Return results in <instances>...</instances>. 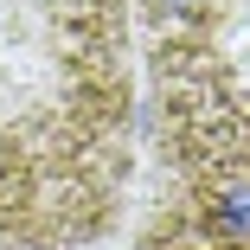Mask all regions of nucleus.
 <instances>
[{"label": "nucleus", "mask_w": 250, "mask_h": 250, "mask_svg": "<svg viewBox=\"0 0 250 250\" xmlns=\"http://www.w3.org/2000/svg\"><path fill=\"white\" fill-rule=\"evenodd\" d=\"M128 0H0V250H90L135 192Z\"/></svg>", "instance_id": "obj_1"}, {"label": "nucleus", "mask_w": 250, "mask_h": 250, "mask_svg": "<svg viewBox=\"0 0 250 250\" xmlns=\"http://www.w3.org/2000/svg\"><path fill=\"white\" fill-rule=\"evenodd\" d=\"M173 250L250 237V0H128ZM154 231V237H161Z\"/></svg>", "instance_id": "obj_2"}]
</instances>
